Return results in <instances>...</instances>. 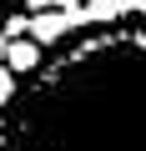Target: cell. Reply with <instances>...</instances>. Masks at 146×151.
Instances as JSON below:
<instances>
[{
    "label": "cell",
    "mask_w": 146,
    "mask_h": 151,
    "mask_svg": "<svg viewBox=\"0 0 146 151\" xmlns=\"http://www.w3.org/2000/svg\"><path fill=\"white\" fill-rule=\"evenodd\" d=\"M70 25H81V10H40V15H30V20H25V40L50 45V40H60Z\"/></svg>",
    "instance_id": "6da1fadb"
},
{
    "label": "cell",
    "mask_w": 146,
    "mask_h": 151,
    "mask_svg": "<svg viewBox=\"0 0 146 151\" xmlns=\"http://www.w3.org/2000/svg\"><path fill=\"white\" fill-rule=\"evenodd\" d=\"M40 65V45L35 40H5V70H35Z\"/></svg>",
    "instance_id": "7a4b0ae2"
},
{
    "label": "cell",
    "mask_w": 146,
    "mask_h": 151,
    "mask_svg": "<svg viewBox=\"0 0 146 151\" xmlns=\"http://www.w3.org/2000/svg\"><path fill=\"white\" fill-rule=\"evenodd\" d=\"M126 5L121 0H91V5H81V20H116Z\"/></svg>",
    "instance_id": "3957f363"
},
{
    "label": "cell",
    "mask_w": 146,
    "mask_h": 151,
    "mask_svg": "<svg viewBox=\"0 0 146 151\" xmlns=\"http://www.w3.org/2000/svg\"><path fill=\"white\" fill-rule=\"evenodd\" d=\"M10 96H15V76L0 65V106H10Z\"/></svg>",
    "instance_id": "277c9868"
},
{
    "label": "cell",
    "mask_w": 146,
    "mask_h": 151,
    "mask_svg": "<svg viewBox=\"0 0 146 151\" xmlns=\"http://www.w3.org/2000/svg\"><path fill=\"white\" fill-rule=\"evenodd\" d=\"M30 5H35V10H45V5H50V0H30Z\"/></svg>",
    "instance_id": "5b68a950"
}]
</instances>
